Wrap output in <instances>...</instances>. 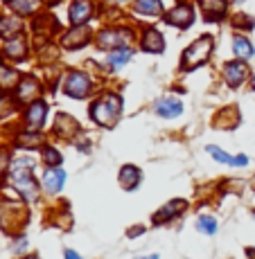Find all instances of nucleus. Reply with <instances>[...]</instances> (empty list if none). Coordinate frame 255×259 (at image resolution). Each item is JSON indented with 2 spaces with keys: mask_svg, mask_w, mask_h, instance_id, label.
<instances>
[{
  "mask_svg": "<svg viewBox=\"0 0 255 259\" xmlns=\"http://www.w3.org/2000/svg\"><path fill=\"white\" fill-rule=\"evenodd\" d=\"M32 165H34L32 160L21 158V160H14L12 171H9V183H12V187L16 189L23 198H27V201H37V196H39V185L32 176Z\"/></svg>",
  "mask_w": 255,
  "mask_h": 259,
  "instance_id": "obj_1",
  "label": "nucleus"
},
{
  "mask_svg": "<svg viewBox=\"0 0 255 259\" xmlns=\"http://www.w3.org/2000/svg\"><path fill=\"white\" fill-rule=\"evenodd\" d=\"M120 108H122L120 97L108 95V97H104V99H99V102L93 104L91 115H93V119L99 124V126H113L118 115H120Z\"/></svg>",
  "mask_w": 255,
  "mask_h": 259,
  "instance_id": "obj_2",
  "label": "nucleus"
},
{
  "mask_svg": "<svg viewBox=\"0 0 255 259\" xmlns=\"http://www.w3.org/2000/svg\"><path fill=\"white\" fill-rule=\"evenodd\" d=\"M210 52H212V38L210 36L199 38V41H194L192 46L186 50V54H183V66L186 68L199 66V63H203L210 57Z\"/></svg>",
  "mask_w": 255,
  "mask_h": 259,
  "instance_id": "obj_3",
  "label": "nucleus"
},
{
  "mask_svg": "<svg viewBox=\"0 0 255 259\" xmlns=\"http://www.w3.org/2000/svg\"><path fill=\"white\" fill-rule=\"evenodd\" d=\"M186 207H188L186 201H181V198H174V201H169L167 205H163L161 210L154 214V223H156V226H161V223L174 221L176 217H181V214L186 212Z\"/></svg>",
  "mask_w": 255,
  "mask_h": 259,
  "instance_id": "obj_4",
  "label": "nucleus"
},
{
  "mask_svg": "<svg viewBox=\"0 0 255 259\" xmlns=\"http://www.w3.org/2000/svg\"><path fill=\"white\" fill-rule=\"evenodd\" d=\"M91 91V79L84 72H70L66 79V93L70 97H86Z\"/></svg>",
  "mask_w": 255,
  "mask_h": 259,
  "instance_id": "obj_5",
  "label": "nucleus"
},
{
  "mask_svg": "<svg viewBox=\"0 0 255 259\" xmlns=\"http://www.w3.org/2000/svg\"><path fill=\"white\" fill-rule=\"evenodd\" d=\"M63 183H66V174H63V169L52 167L43 174V189H46L48 194H59L63 189Z\"/></svg>",
  "mask_w": 255,
  "mask_h": 259,
  "instance_id": "obj_6",
  "label": "nucleus"
},
{
  "mask_svg": "<svg viewBox=\"0 0 255 259\" xmlns=\"http://www.w3.org/2000/svg\"><path fill=\"white\" fill-rule=\"evenodd\" d=\"M208 153L217 162H222V165H228V167H246L248 165V158L246 156H231V153H226L224 149L214 147V144H210V147H208Z\"/></svg>",
  "mask_w": 255,
  "mask_h": 259,
  "instance_id": "obj_7",
  "label": "nucleus"
},
{
  "mask_svg": "<svg viewBox=\"0 0 255 259\" xmlns=\"http://www.w3.org/2000/svg\"><path fill=\"white\" fill-rule=\"evenodd\" d=\"M140 181H142V174H140V169L136 165H124L120 169V185H122L127 192H133Z\"/></svg>",
  "mask_w": 255,
  "mask_h": 259,
  "instance_id": "obj_8",
  "label": "nucleus"
},
{
  "mask_svg": "<svg viewBox=\"0 0 255 259\" xmlns=\"http://www.w3.org/2000/svg\"><path fill=\"white\" fill-rule=\"evenodd\" d=\"M46 113H48V106L43 102H34L29 106L27 115H25V122H27V128H41L43 122H46Z\"/></svg>",
  "mask_w": 255,
  "mask_h": 259,
  "instance_id": "obj_9",
  "label": "nucleus"
},
{
  "mask_svg": "<svg viewBox=\"0 0 255 259\" xmlns=\"http://www.w3.org/2000/svg\"><path fill=\"white\" fill-rule=\"evenodd\" d=\"M93 14V5L88 0H75L72 7H70V23L79 25L84 21H88Z\"/></svg>",
  "mask_w": 255,
  "mask_h": 259,
  "instance_id": "obj_10",
  "label": "nucleus"
},
{
  "mask_svg": "<svg viewBox=\"0 0 255 259\" xmlns=\"http://www.w3.org/2000/svg\"><path fill=\"white\" fill-rule=\"evenodd\" d=\"M154 111H156V115L172 119V117H176V115H181L183 113V104L178 102V99H161Z\"/></svg>",
  "mask_w": 255,
  "mask_h": 259,
  "instance_id": "obj_11",
  "label": "nucleus"
},
{
  "mask_svg": "<svg viewBox=\"0 0 255 259\" xmlns=\"http://www.w3.org/2000/svg\"><path fill=\"white\" fill-rule=\"evenodd\" d=\"M129 41V32H113V29H108V32H102V36H99V46L102 48H124L122 43Z\"/></svg>",
  "mask_w": 255,
  "mask_h": 259,
  "instance_id": "obj_12",
  "label": "nucleus"
},
{
  "mask_svg": "<svg viewBox=\"0 0 255 259\" xmlns=\"http://www.w3.org/2000/svg\"><path fill=\"white\" fill-rule=\"evenodd\" d=\"M142 48L147 50V52H163L165 41H163L161 32L154 29V27H149L147 32H144V36H142Z\"/></svg>",
  "mask_w": 255,
  "mask_h": 259,
  "instance_id": "obj_13",
  "label": "nucleus"
},
{
  "mask_svg": "<svg viewBox=\"0 0 255 259\" xmlns=\"http://www.w3.org/2000/svg\"><path fill=\"white\" fill-rule=\"evenodd\" d=\"M224 72H226V81L231 86H239L244 81V77H246V66L244 63H228Z\"/></svg>",
  "mask_w": 255,
  "mask_h": 259,
  "instance_id": "obj_14",
  "label": "nucleus"
},
{
  "mask_svg": "<svg viewBox=\"0 0 255 259\" xmlns=\"http://www.w3.org/2000/svg\"><path fill=\"white\" fill-rule=\"evenodd\" d=\"M208 18H222L226 12V0H199Z\"/></svg>",
  "mask_w": 255,
  "mask_h": 259,
  "instance_id": "obj_15",
  "label": "nucleus"
},
{
  "mask_svg": "<svg viewBox=\"0 0 255 259\" xmlns=\"http://www.w3.org/2000/svg\"><path fill=\"white\" fill-rule=\"evenodd\" d=\"M192 12H190V7H178L174 9L172 14H167V23L172 25H178V27H188L190 23H192Z\"/></svg>",
  "mask_w": 255,
  "mask_h": 259,
  "instance_id": "obj_16",
  "label": "nucleus"
},
{
  "mask_svg": "<svg viewBox=\"0 0 255 259\" xmlns=\"http://www.w3.org/2000/svg\"><path fill=\"white\" fill-rule=\"evenodd\" d=\"M197 230L203 232V235H217L219 223H217V219L210 217V214H201V217L197 219Z\"/></svg>",
  "mask_w": 255,
  "mask_h": 259,
  "instance_id": "obj_17",
  "label": "nucleus"
},
{
  "mask_svg": "<svg viewBox=\"0 0 255 259\" xmlns=\"http://www.w3.org/2000/svg\"><path fill=\"white\" fill-rule=\"evenodd\" d=\"M136 12L138 14H147V16H156V14L163 12V3L161 0H138Z\"/></svg>",
  "mask_w": 255,
  "mask_h": 259,
  "instance_id": "obj_18",
  "label": "nucleus"
},
{
  "mask_svg": "<svg viewBox=\"0 0 255 259\" xmlns=\"http://www.w3.org/2000/svg\"><path fill=\"white\" fill-rule=\"evenodd\" d=\"M233 50H235V54L237 57H242V59H248V57H253V46H251V41L248 38H244V36H235L233 38Z\"/></svg>",
  "mask_w": 255,
  "mask_h": 259,
  "instance_id": "obj_19",
  "label": "nucleus"
},
{
  "mask_svg": "<svg viewBox=\"0 0 255 259\" xmlns=\"http://www.w3.org/2000/svg\"><path fill=\"white\" fill-rule=\"evenodd\" d=\"M129 59H131V50L129 48H118V50H113V52H108V61H111L113 68L124 66Z\"/></svg>",
  "mask_w": 255,
  "mask_h": 259,
  "instance_id": "obj_20",
  "label": "nucleus"
},
{
  "mask_svg": "<svg viewBox=\"0 0 255 259\" xmlns=\"http://www.w3.org/2000/svg\"><path fill=\"white\" fill-rule=\"evenodd\" d=\"M37 93H39V86H37V81H34V79H25L21 86H18V99H23V102L37 97Z\"/></svg>",
  "mask_w": 255,
  "mask_h": 259,
  "instance_id": "obj_21",
  "label": "nucleus"
},
{
  "mask_svg": "<svg viewBox=\"0 0 255 259\" xmlns=\"http://www.w3.org/2000/svg\"><path fill=\"white\" fill-rule=\"evenodd\" d=\"M88 36H91V34H88L86 29H75L72 34H68V36L63 38V43H66V46H72V48H82L84 43L88 41Z\"/></svg>",
  "mask_w": 255,
  "mask_h": 259,
  "instance_id": "obj_22",
  "label": "nucleus"
},
{
  "mask_svg": "<svg viewBox=\"0 0 255 259\" xmlns=\"http://www.w3.org/2000/svg\"><path fill=\"white\" fill-rule=\"evenodd\" d=\"M61 160H63V158H61V153H59L57 149H52V147H46V149H43V162H46L50 169H52V167H59V165H61Z\"/></svg>",
  "mask_w": 255,
  "mask_h": 259,
  "instance_id": "obj_23",
  "label": "nucleus"
},
{
  "mask_svg": "<svg viewBox=\"0 0 255 259\" xmlns=\"http://www.w3.org/2000/svg\"><path fill=\"white\" fill-rule=\"evenodd\" d=\"M18 29H21V23H18L16 18H3V21H0V34H5V36L16 34Z\"/></svg>",
  "mask_w": 255,
  "mask_h": 259,
  "instance_id": "obj_24",
  "label": "nucleus"
},
{
  "mask_svg": "<svg viewBox=\"0 0 255 259\" xmlns=\"http://www.w3.org/2000/svg\"><path fill=\"white\" fill-rule=\"evenodd\" d=\"M5 52H7L9 57H14V59H23V57H25V43H23V41H12V43H7Z\"/></svg>",
  "mask_w": 255,
  "mask_h": 259,
  "instance_id": "obj_25",
  "label": "nucleus"
},
{
  "mask_svg": "<svg viewBox=\"0 0 255 259\" xmlns=\"http://www.w3.org/2000/svg\"><path fill=\"white\" fill-rule=\"evenodd\" d=\"M16 142H18V147H37V144H41V136L29 133V136H21Z\"/></svg>",
  "mask_w": 255,
  "mask_h": 259,
  "instance_id": "obj_26",
  "label": "nucleus"
},
{
  "mask_svg": "<svg viewBox=\"0 0 255 259\" xmlns=\"http://www.w3.org/2000/svg\"><path fill=\"white\" fill-rule=\"evenodd\" d=\"M37 5H39V0H16L14 7H16L18 12H23V14H29V12H34Z\"/></svg>",
  "mask_w": 255,
  "mask_h": 259,
  "instance_id": "obj_27",
  "label": "nucleus"
},
{
  "mask_svg": "<svg viewBox=\"0 0 255 259\" xmlns=\"http://www.w3.org/2000/svg\"><path fill=\"white\" fill-rule=\"evenodd\" d=\"M14 79H16V72L9 70V68L0 66V83H3V86H9V83H14Z\"/></svg>",
  "mask_w": 255,
  "mask_h": 259,
  "instance_id": "obj_28",
  "label": "nucleus"
},
{
  "mask_svg": "<svg viewBox=\"0 0 255 259\" xmlns=\"http://www.w3.org/2000/svg\"><path fill=\"white\" fill-rule=\"evenodd\" d=\"M144 230H147L144 226H133L131 230L127 232V237H129V239H136V237H140V235H144Z\"/></svg>",
  "mask_w": 255,
  "mask_h": 259,
  "instance_id": "obj_29",
  "label": "nucleus"
},
{
  "mask_svg": "<svg viewBox=\"0 0 255 259\" xmlns=\"http://www.w3.org/2000/svg\"><path fill=\"white\" fill-rule=\"evenodd\" d=\"M7 165H9V156H7V151H0V174L7 169Z\"/></svg>",
  "mask_w": 255,
  "mask_h": 259,
  "instance_id": "obj_30",
  "label": "nucleus"
},
{
  "mask_svg": "<svg viewBox=\"0 0 255 259\" xmlns=\"http://www.w3.org/2000/svg\"><path fill=\"white\" fill-rule=\"evenodd\" d=\"M27 250V241L21 239V241H16V246H14V252H25Z\"/></svg>",
  "mask_w": 255,
  "mask_h": 259,
  "instance_id": "obj_31",
  "label": "nucleus"
},
{
  "mask_svg": "<svg viewBox=\"0 0 255 259\" xmlns=\"http://www.w3.org/2000/svg\"><path fill=\"white\" fill-rule=\"evenodd\" d=\"M63 259H84V257L77 255L75 250H70V248H66V250H63Z\"/></svg>",
  "mask_w": 255,
  "mask_h": 259,
  "instance_id": "obj_32",
  "label": "nucleus"
},
{
  "mask_svg": "<svg viewBox=\"0 0 255 259\" xmlns=\"http://www.w3.org/2000/svg\"><path fill=\"white\" fill-rule=\"evenodd\" d=\"M246 257L248 259H255V248H246Z\"/></svg>",
  "mask_w": 255,
  "mask_h": 259,
  "instance_id": "obj_33",
  "label": "nucleus"
},
{
  "mask_svg": "<svg viewBox=\"0 0 255 259\" xmlns=\"http://www.w3.org/2000/svg\"><path fill=\"white\" fill-rule=\"evenodd\" d=\"M136 259H158V255H142V257H136Z\"/></svg>",
  "mask_w": 255,
  "mask_h": 259,
  "instance_id": "obj_34",
  "label": "nucleus"
},
{
  "mask_svg": "<svg viewBox=\"0 0 255 259\" xmlns=\"http://www.w3.org/2000/svg\"><path fill=\"white\" fill-rule=\"evenodd\" d=\"M253 88H255V77H253Z\"/></svg>",
  "mask_w": 255,
  "mask_h": 259,
  "instance_id": "obj_35",
  "label": "nucleus"
}]
</instances>
